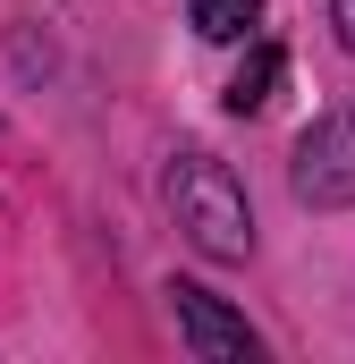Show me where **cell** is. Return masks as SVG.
<instances>
[{
  "label": "cell",
  "instance_id": "obj_3",
  "mask_svg": "<svg viewBox=\"0 0 355 364\" xmlns=\"http://www.w3.org/2000/svg\"><path fill=\"white\" fill-rule=\"evenodd\" d=\"M170 305H178V331H186V348H195L203 364H246V356H254V331H246V314H229L212 288L178 279V288H170Z\"/></svg>",
  "mask_w": 355,
  "mask_h": 364
},
{
  "label": "cell",
  "instance_id": "obj_4",
  "mask_svg": "<svg viewBox=\"0 0 355 364\" xmlns=\"http://www.w3.org/2000/svg\"><path fill=\"white\" fill-rule=\"evenodd\" d=\"M279 77H288L279 43H254V51H246V68L229 77V110H237V119H254V110H271V93H279Z\"/></svg>",
  "mask_w": 355,
  "mask_h": 364
},
{
  "label": "cell",
  "instance_id": "obj_1",
  "mask_svg": "<svg viewBox=\"0 0 355 364\" xmlns=\"http://www.w3.org/2000/svg\"><path fill=\"white\" fill-rule=\"evenodd\" d=\"M170 203H178V229H186L212 263H246V255H254V212H246V186L229 178V161L178 153L170 161Z\"/></svg>",
  "mask_w": 355,
  "mask_h": 364
},
{
  "label": "cell",
  "instance_id": "obj_5",
  "mask_svg": "<svg viewBox=\"0 0 355 364\" xmlns=\"http://www.w3.org/2000/svg\"><path fill=\"white\" fill-rule=\"evenodd\" d=\"M254 17H263V0H195V34L203 43H237Z\"/></svg>",
  "mask_w": 355,
  "mask_h": 364
},
{
  "label": "cell",
  "instance_id": "obj_2",
  "mask_svg": "<svg viewBox=\"0 0 355 364\" xmlns=\"http://www.w3.org/2000/svg\"><path fill=\"white\" fill-rule=\"evenodd\" d=\"M296 195H305L313 212L355 203V93L330 102V110L296 136Z\"/></svg>",
  "mask_w": 355,
  "mask_h": 364
},
{
  "label": "cell",
  "instance_id": "obj_6",
  "mask_svg": "<svg viewBox=\"0 0 355 364\" xmlns=\"http://www.w3.org/2000/svg\"><path fill=\"white\" fill-rule=\"evenodd\" d=\"M330 26H339V43L355 51V0H330Z\"/></svg>",
  "mask_w": 355,
  "mask_h": 364
}]
</instances>
